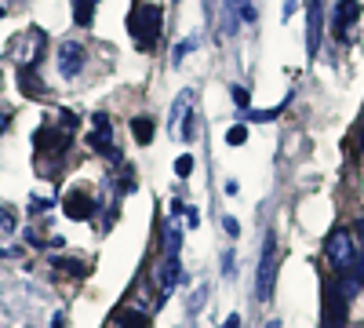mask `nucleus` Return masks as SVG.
I'll return each mask as SVG.
<instances>
[{
  "label": "nucleus",
  "instance_id": "nucleus-1",
  "mask_svg": "<svg viewBox=\"0 0 364 328\" xmlns=\"http://www.w3.org/2000/svg\"><path fill=\"white\" fill-rule=\"evenodd\" d=\"M128 29L142 48H154L161 41V8L157 4H135V11L128 18Z\"/></svg>",
  "mask_w": 364,
  "mask_h": 328
},
{
  "label": "nucleus",
  "instance_id": "nucleus-2",
  "mask_svg": "<svg viewBox=\"0 0 364 328\" xmlns=\"http://www.w3.org/2000/svg\"><path fill=\"white\" fill-rule=\"evenodd\" d=\"M255 295L266 303L273 295V285H277V237H273V230H266L262 237V255H259V274H255Z\"/></svg>",
  "mask_w": 364,
  "mask_h": 328
},
{
  "label": "nucleus",
  "instance_id": "nucleus-3",
  "mask_svg": "<svg viewBox=\"0 0 364 328\" xmlns=\"http://www.w3.org/2000/svg\"><path fill=\"white\" fill-rule=\"evenodd\" d=\"M346 324V295L336 277L321 285V328H343Z\"/></svg>",
  "mask_w": 364,
  "mask_h": 328
},
{
  "label": "nucleus",
  "instance_id": "nucleus-4",
  "mask_svg": "<svg viewBox=\"0 0 364 328\" xmlns=\"http://www.w3.org/2000/svg\"><path fill=\"white\" fill-rule=\"evenodd\" d=\"M168 128H171L175 139H193V88H186V92L175 95Z\"/></svg>",
  "mask_w": 364,
  "mask_h": 328
},
{
  "label": "nucleus",
  "instance_id": "nucleus-5",
  "mask_svg": "<svg viewBox=\"0 0 364 328\" xmlns=\"http://www.w3.org/2000/svg\"><path fill=\"white\" fill-rule=\"evenodd\" d=\"M91 125H95V128L87 132L91 150H99L102 157H120V154H117V142H113V135H109V117H106V113H95V117H91Z\"/></svg>",
  "mask_w": 364,
  "mask_h": 328
},
{
  "label": "nucleus",
  "instance_id": "nucleus-6",
  "mask_svg": "<svg viewBox=\"0 0 364 328\" xmlns=\"http://www.w3.org/2000/svg\"><path fill=\"white\" fill-rule=\"evenodd\" d=\"M324 255L336 263V266H350L353 263V241H350V230H331L328 241H324Z\"/></svg>",
  "mask_w": 364,
  "mask_h": 328
},
{
  "label": "nucleus",
  "instance_id": "nucleus-7",
  "mask_svg": "<svg viewBox=\"0 0 364 328\" xmlns=\"http://www.w3.org/2000/svg\"><path fill=\"white\" fill-rule=\"evenodd\" d=\"M223 33H237V26L240 22H255V4L252 0H226V8H223Z\"/></svg>",
  "mask_w": 364,
  "mask_h": 328
},
{
  "label": "nucleus",
  "instance_id": "nucleus-8",
  "mask_svg": "<svg viewBox=\"0 0 364 328\" xmlns=\"http://www.w3.org/2000/svg\"><path fill=\"white\" fill-rule=\"evenodd\" d=\"M80 70H84V44L63 41V44H58V73H63V77H77Z\"/></svg>",
  "mask_w": 364,
  "mask_h": 328
},
{
  "label": "nucleus",
  "instance_id": "nucleus-9",
  "mask_svg": "<svg viewBox=\"0 0 364 328\" xmlns=\"http://www.w3.org/2000/svg\"><path fill=\"white\" fill-rule=\"evenodd\" d=\"M63 212H66L70 219H87L91 212H95V197L84 194V190H73V194H66V201H63Z\"/></svg>",
  "mask_w": 364,
  "mask_h": 328
},
{
  "label": "nucleus",
  "instance_id": "nucleus-10",
  "mask_svg": "<svg viewBox=\"0 0 364 328\" xmlns=\"http://www.w3.org/2000/svg\"><path fill=\"white\" fill-rule=\"evenodd\" d=\"M70 142H73L70 128H66V132H51V128H41V132H37V150H41V154H48V150H51V154H66Z\"/></svg>",
  "mask_w": 364,
  "mask_h": 328
},
{
  "label": "nucleus",
  "instance_id": "nucleus-11",
  "mask_svg": "<svg viewBox=\"0 0 364 328\" xmlns=\"http://www.w3.org/2000/svg\"><path fill=\"white\" fill-rule=\"evenodd\" d=\"M357 15H360L357 0H339V8H336V37L339 41H346V33H350V26L357 22Z\"/></svg>",
  "mask_w": 364,
  "mask_h": 328
},
{
  "label": "nucleus",
  "instance_id": "nucleus-12",
  "mask_svg": "<svg viewBox=\"0 0 364 328\" xmlns=\"http://www.w3.org/2000/svg\"><path fill=\"white\" fill-rule=\"evenodd\" d=\"M175 285H178V255H164V263H161V292L168 295Z\"/></svg>",
  "mask_w": 364,
  "mask_h": 328
},
{
  "label": "nucleus",
  "instance_id": "nucleus-13",
  "mask_svg": "<svg viewBox=\"0 0 364 328\" xmlns=\"http://www.w3.org/2000/svg\"><path fill=\"white\" fill-rule=\"evenodd\" d=\"M310 55H317L321 48V0H310Z\"/></svg>",
  "mask_w": 364,
  "mask_h": 328
},
{
  "label": "nucleus",
  "instance_id": "nucleus-14",
  "mask_svg": "<svg viewBox=\"0 0 364 328\" xmlns=\"http://www.w3.org/2000/svg\"><path fill=\"white\" fill-rule=\"evenodd\" d=\"M95 8H99V0H73V22L91 26L95 22Z\"/></svg>",
  "mask_w": 364,
  "mask_h": 328
},
{
  "label": "nucleus",
  "instance_id": "nucleus-15",
  "mask_svg": "<svg viewBox=\"0 0 364 328\" xmlns=\"http://www.w3.org/2000/svg\"><path fill=\"white\" fill-rule=\"evenodd\" d=\"M18 88H22L26 95H33V99H37V95H44V84L37 80V73L29 70V66H22V70H18Z\"/></svg>",
  "mask_w": 364,
  "mask_h": 328
},
{
  "label": "nucleus",
  "instance_id": "nucleus-16",
  "mask_svg": "<svg viewBox=\"0 0 364 328\" xmlns=\"http://www.w3.org/2000/svg\"><path fill=\"white\" fill-rule=\"evenodd\" d=\"M117 324H120V328H146V314L135 310V307H128V310L117 314Z\"/></svg>",
  "mask_w": 364,
  "mask_h": 328
},
{
  "label": "nucleus",
  "instance_id": "nucleus-17",
  "mask_svg": "<svg viewBox=\"0 0 364 328\" xmlns=\"http://www.w3.org/2000/svg\"><path fill=\"white\" fill-rule=\"evenodd\" d=\"M58 270H66V274H73V277H84L87 274V263H77V259H63V255H55L51 259Z\"/></svg>",
  "mask_w": 364,
  "mask_h": 328
},
{
  "label": "nucleus",
  "instance_id": "nucleus-18",
  "mask_svg": "<svg viewBox=\"0 0 364 328\" xmlns=\"http://www.w3.org/2000/svg\"><path fill=\"white\" fill-rule=\"evenodd\" d=\"M132 132H135L139 142H149V139H154V121H149V117H135V121H132Z\"/></svg>",
  "mask_w": 364,
  "mask_h": 328
},
{
  "label": "nucleus",
  "instance_id": "nucleus-19",
  "mask_svg": "<svg viewBox=\"0 0 364 328\" xmlns=\"http://www.w3.org/2000/svg\"><path fill=\"white\" fill-rule=\"evenodd\" d=\"M193 48H197V37H186V41H182V44H178V48L171 51V63L178 66V63H182V58H186V55L193 51Z\"/></svg>",
  "mask_w": 364,
  "mask_h": 328
},
{
  "label": "nucleus",
  "instance_id": "nucleus-20",
  "mask_svg": "<svg viewBox=\"0 0 364 328\" xmlns=\"http://www.w3.org/2000/svg\"><path fill=\"white\" fill-rule=\"evenodd\" d=\"M226 142H230V146H245V142H248V128H245V125H233V128L226 132Z\"/></svg>",
  "mask_w": 364,
  "mask_h": 328
},
{
  "label": "nucleus",
  "instance_id": "nucleus-21",
  "mask_svg": "<svg viewBox=\"0 0 364 328\" xmlns=\"http://www.w3.org/2000/svg\"><path fill=\"white\" fill-rule=\"evenodd\" d=\"M281 110H284V106H273V110H248V117H252V121H273V117H281Z\"/></svg>",
  "mask_w": 364,
  "mask_h": 328
},
{
  "label": "nucleus",
  "instance_id": "nucleus-22",
  "mask_svg": "<svg viewBox=\"0 0 364 328\" xmlns=\"http://www.w3.org/2000/svg\"><path fill=\"white\" fill-rule=\"evenodd\" d=\"M190 171H193V157H190V154H182V157L175 161V175H178V179H186Z\"/></svg>",
  "mask_w": 364,
  "mask_h": 328
},
{
  "label": "nucleus",
  "instance_id": "nucleus-23",
  "mask_svg": "<svg viewBox=\"0 0 364 328\" xmlns=\"http://www.w3.org/2000/svg\"><path fill=\"white\" fill-rule=\"evenodd\" d=\"M350 270H353V281H360V285H364V252H357V255H353Z\"/></svg>",
  "mask_w": 364,
  "mask_h": 328
},
{
  "label": "nucleus",
  "instance_id": "nucleus-24",
  "mask_svg": "<svg viewBox=\"0 0 364 328\" xmlns=\"http://www.w3.org/2000/svg\"><path fill=\"white\" fill-rule=\"evenodd\" d=\"M230 95H233V102L240 110H248V92H245V88H230Z\"/></svg>",
  "mask_w": 364,
  "mask_h": 328
},
{
  "label": "nucleus",
  "instance_id": "nucleus-25",
  "mask_svg": "<svg viewBox=\"0 0 364 328\" xmlns=\"http://www.w3.org/2000/svg\"><path fill=\"white\" fill-rule=\"evenodd\" d=\"M223 230H226L230 237H237V233H240V223H237L233 216H226V219H223Z\"/></svg>",
  "mask_w": 364,
  "mask_h": 328
},
{
  "label": "nucleus",
  "instance_id": "nucleus-26",
  "mask_svg": "<svg viewBox=\"0 0 364 328\" xmlns=\"http://www.w3.org/2000/svg\"><path fill=\"white\" fill-rule=\"evenodd\" d=\"M233 270H237V259H233V252H226V255H223V274L230 277Z\"/></svg>",
  "mask_w": 364,
  "mask_h": 328
},
{
  "label": "nucleus",
  "instance_id": "nucleus-27",
  "mask_svg": "<svg viewBox=\"0 0 364 328\" xmlns=\"http://www.w3.org/2000/svg\"><path fill=\"white\" fill-rule=\"evenodd\" d=\"M223 328H240V317H237V314H230V317L223 321Z\"/></svg>",
  "mask_w": 364,
  "mask_h": 328
},
{
  "label": "nucleus",
  "instance_id": "nucleus-28",
  "mask_svg": "<svg viewBox=\"0 0 364 328\" xmlns=\"http://www.w3.org/2000/svg\"><path fill=\"white\" fill-rule=\"evenodd\" d=\"M51 328H66V314H55L51 317Z\"/></svg>",
  "mask_w": 364,
  "mask_h": 328
},
{
  "label": "nucleus",
  "instance_id": "nucleus-29",
  "mask_svg": "<svg viewBox=\"0 0 364 328\" xmlns=\"http://www.w3.org/2000/svg\"><path fill=\"white\" fill-rule=\"evenodd\" d=\"M8 121H11V117H8V113H0V132H4V128H8Z\"/></svg>",
  "mask_w": 364,
  "mask_h": 328
},
{
  "label": "nucleus",
  "instance_id": "nucleus-30",
  "mask_svg": "<svg viewBox=\"0 0 364 328\" xmlns=\"http://www.w3.org/2000/svg\"><path fill=\"white\" fill-rule=\"evenodd\" d=\"M357 233H360V241H364V219H357Z\"/></svg>",
  "mask_w": 364,
  "mask_h": 328
},
{
  "label": "nucleus",
  "instance_id": "nucleus-31",
  "mask_svg": "<svg viewBox=\"0 0 364 328\" xmlns=\"http://www.w3.org/2000/svg\"><path fill=\"white\" fill-rule=\"evenodd\" d=\"M266 328H281V321H269V324H266Z\"/></svg>",
  "mask_w": 364,
  "mask_h": 328
},
{
  "label": "nucleus",
  "instance_id": "nucleus-32",
  "mask_svg": "<svg viewBox=\"0 0 364 328\" xmlns=\"http://www.w3.org/2000/svg\"><path fill=\"white\" fill-rule=\"evenodd\" d=\"M360 146H364V125H360Z\"/></svg>",
  "mask_w": 364,
  "mask_h": 328
},
{
  "label": "nucleus",
  "instance_id": "nucleus-33",
  "mask_svg": "<svg viewBox=\"0 0 364 328\" xmlns=\"http://www.w3.org/2000/svg\"><path fill=\"white\" fill-rule=\"evenodd\" d=\"M0 18H4V8H0Z\"/></svg>",
  "mask_w": 364,
  "mask_h": 328
}]
</instances>
